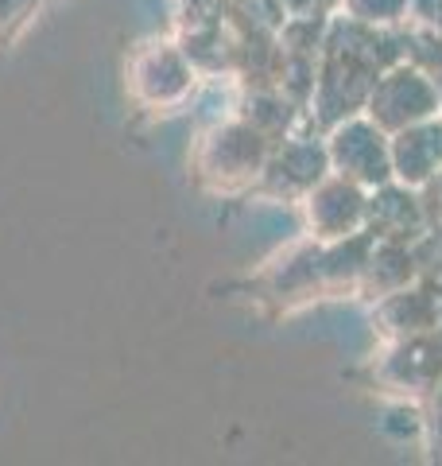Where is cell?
<instances>
[{"instance_id": "obj_1", "label": "cell", "mask_w": 442, "mask_h": 466, "mask_svg": "<svg viewBox=\"0 0 442 466\" xmlns=\"http://www.w3.org/2000/svg\"><path fill=\"white\" fill-rule=\"evenodd\" d=\"M404 55H407L404 27H373L346 16V12H334L326 35H322L315 90L311 101H306L303 125L326 133L337 121L361 113L377 78L392 63H400Z\"/></svg>"}, {"instance_id": "obj_2", "label": "cell", "mask_w": 442, "mask_h": 466, "mask_svg": "<svg viewBox=\"0 0 442 466\" xmlns=\"http://www.w3.org/2000/svg\"><path fill=\"white\" fill-rule=\"evenodd\" d=\"M272 144L276 140L268 133H260L253 121H245L241 113L221 116V121H214L198 137L195 152H190L195 183L221 198L248 195L260 183V171L268 164Z\"/></svg>"}, {"instance_id": "obj_3", "label": "cell", "mask_w": 442, "mask_h": 466, "mask_svg": "<svg viewBox=\"0 0 442 466\" xmlns=\"http://www.w3.org/2000/svg\"><path fill=\"white\" fill-rule=\"evenodd\" d=\"M198 66L186 58L179 39H147L128 55V97L144 109H179L198 90Z\"/></svg>"}, {"instance_id": "obj_4", "label": "cell", "mask_w": 442, "mask_h": 466, "mask_svg": "<svg viewBox=\"0 0 442 466\" xmlns=\"http://www.w3.org/2000/svg\"><path fill=\"white\" fill-rule=\"evenodd\" d=\"M330 175V152H326V137L311 125H299L295 133L279 137L268 152V164L260 171V183L253 187L256 195L276 198V202H299L315 191V187Z\"/></svg>"}, {"instance_id": "obj_5", "label": "cell", "mask_w": 442, "mask_h": 466, "mask_svg": "<svg viewBox=\"0 0 442 466\" xmlns=\"http://www.w3.org/2000/svg\"><path fill=\"white\" fill-rule=\"evenodd\" d=\"M361 113L392 137L407 125H419V121H427V116L442 113V94L416 58L404 55L400 63H392L385 75L377 78V86L368 90V101H365Z\"/></svg>"}, {"instance_id": "obj_6", "label": "cell", "mask_w": 442, "mask_h": 466, "mask_svg": "<svg viewBox=\"0 0 442 466\" xmlns=\"http://www.w3.org/2000/svg\"><path fill=\"white\" fill-rule=\"evenodd\" d=\"M373 381L388 397L419 404L442 381V319L435 330L380 346V354L373 358Z\"/></svg>"}, {"instance_id": "obj_7", "label": "cell", "mask_w": 442, "mask_h": 466, "mask_svg": "<svg viewBox=\"0 0 442 466\" xmlns=\"http://www.w3.org/2000/svg\"><path fill=\"white\" fill-rule=\"evenodd\" d=\"M260 299H268L276 311H295L306 303L330 299L326 268H322V241L306 233L303 241L287 245L284 253L268 260V268L256 276Z\"/></svg>"}, {"instance_id": "obj_8", "label": "cell", "mask_w": 442, "mask_h": 466, "mask_svg": "<svg viewBox=\"0 0 442 466\" xmlns=\"http://www.w3.org/2000/svg\"><path fill=\"white\" fill-rule=\"evenodd\" d=\"M326 152H330V171L346 175V179L361 183L365 191L392 179V144L388 133L365 113H353L346 121L326 128Z\"/></svg>"}, {"instance_id": "obj_9", "label": "cell", "mask_w": 442, "mask_h": 466, "mask_svg": "<svg viewBox=\"0 0 442 466\" xmlns=\"http://www.w3.org/2000/svg\"><path fill=\"white\" fill-rule=\"evenodd\" d=\"M299 210H303V222H306V233H311V238L337 241V238H349V233L365 229L368 191L361 183L346 179V175L330 171L326 179L299 202Z\"/></svg>"}, {"instance_id": "obj_10", "label": "cell", "mask_w": 442, "mask_h": 466, "mask_svg": "<svg viewBox=\"0 0 442 466\" xmlns=\"http://www.w3.org/2000/svg\"><path fill=\"white\" fill-rule=\"evenodd\" d=\"M368 319L380 342H396V339H411V334L435 330L442 319V296L435 288H427L419 280H411L404 288L388 291L368 303Z\"/></svg>"}, {"instance_id": "obj_11", "label": "cell", "mask_w": 442, "mask_h": 466, "mask_svg": "<svg viewBox=\"0 0 442 466\" xmlns=\"http://www.w3.org/2000/svg\"><path fill=\"white\" fill-rule=\"evenodd\" d=\"M431 226L427 222V207H423V195L416 187H407L400 179H388L368 191V218H365V229L373 238H388V241H416L419 233Z\"/></svg>"}, {"instance_id": "obj_12", "label": "cell", "mask_w": 442, "mask_h": 466, "mask_svg": "<svg viewBox=\"0 0 442 466\" xmlns=\"http://www.w3.org/2000/svg\"><path fill=\"white\" fill-rule=\"evenodd\" d=\"M388 144H392V179L423 191L427 183L442 175V113L392 133Z\"/></svg>"}, {"instance_id": "obj_13", "label": "cell", "mask_w": 442, "mask_h": 466, "mask_svg": "<svg viewBox=\"0 0 442 466\" xmlns=\"http://www.w3.org/2000/svg\"><path fill=\"white\" fill-rule=\"evenodd\" d=\"M416 280V257H411L407 241H388V238H373V249H368L361 284H357V299L373 303L388 291L404 288Z\"/></svg>"}, {"instance_id": "obj_14", "label": "cell", "mask_w": 442, "mask_h": 466, "mask_svg": "<svg viewBox=\"0 0 442 466\" xmlns=\"http://www.w3.org/2000/svg\"><path fill=\"white\" fill-rule=\"evenodd\" d=\"M337 12L373 27H404L411 0H337Z\"/></svg>"}, {"instance_id": "obj_15", "label": "cell", "mask_w": 442, "mask_h": 466, "mask_svg": "<svg viewBox=\"0 0 442 466\" xmlns=\"http://www.w3.org/2000/svg\"><path fill=\"white\" fill-rule=\"evenodd\" d=\"M411 257H416V280L442 296V226H427L411 241Z\"/></svg>"}, {"instance_id": "obj_16", "label": "cell", "mask_w": 442, "mask_h": 466, "mask_svg": "<svg viewBox=\"0 0 442 466\" xmlns=\"http://www.w3.org/2000/svg\"><path fill=\"white\" fill-rule=\"evenodd\" d=\"M404 39H407V58H416L442 94V35L416 24H404Z\"/></svg>"}, {"instance_id": "obj_17", "label": "cell", "mask_w": 442, "mask_h": 466, "mask_svg": "<svg viewBox=\"0 0 442 466\" xmlns=\"http://www.w3.org/2000/svg\"><path fill=\"white\" fill-rule=\"evenodd\" d=\"M43 0H0V47H12L35 20Z\"/></svg>"}, {"instance_id": "obj_18", "label": "cell", "mask_w": 442, "mask_h": 466, "mask_svg": "<svg viewBox=\"0 0 442 466\" xmlns=\"http://www.w3.org/2000/svg\"><path fill=\"white\" fill-rule=\"evenodd\" d=\"M423 408V451H431V459H442V381L419 400Z\"/></svg>"}, {"instance_id": "obj_19", "label": "cell", "mask_w": 442, "mask_h": 466, "mask_svg": "<svg viewBox=\"0 0 442 466\" xmlns=\"http://www.w3.org/2000/svg\"><path fill=\"white\" fill-rule=\"evenodd\" d=\"M407 24L427 27V32H438L442 35V0H411Z\"/></svg>"}, {"instance_id": "obj_20", "label": "cell", "mask_w": 442, "mask_h": 466, "mask_svg": "<svg viewBox=\"0 0 442 466\" xmlns=\"http://www.w3.org/2000/svg\"><path fill=\"white\" fill-rule=\"evenodd\" d=\"M287 16H334L337 0H279Z\"/></svg>"}]
</instances>
